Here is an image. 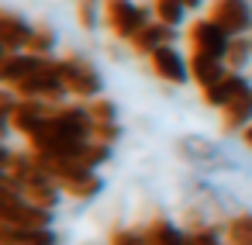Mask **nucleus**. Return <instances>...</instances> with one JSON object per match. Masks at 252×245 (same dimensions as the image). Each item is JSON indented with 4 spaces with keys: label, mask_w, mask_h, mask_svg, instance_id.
Returning <instances> with one entry per match:
<instances>
[{
    "label": "nucleus",
    "mask_w": 252,
    "mask_h": 245,
    "mask_svg": "<svg viewBox=\"0 0 252 245\" xmlns=\"http://www.w3.org/2000/svg\"><path fill=\"white\" fill-rule=\"evenodd\" d=\"M204 4H207V0H187V7H190V11H197V7H204Z\"/></svg>",
    "instance_id": "nucleus-27"
},
{
    "label": "nucleus",
    "mask_w": 252,
    "mask_h": 245,
    "mask_svg": "<svg viewBox=\"0 0 252 245\" xmlns=\"http://www.w3.org/2000/svg\"><path fill=\"white\" fill-rule=\"evenodd\" d=\"M242 142H245V149H249V152H252V124H249V128H245V131H242Z\"/></svg>",
    "instance_id": "nucleus-26"
},
{
    "label": "nucleus",
    "mask_w": 252,
    "mask_h": 245,
    "mask_svg": "<svg viewBox=\"0 0 252 245\" xmlns=\"http://www.w3.org/2000/svg\"><path fill=\"white\" fill-rule=\"evenodd\" d=\"M11 90H14L18 97H25V100H49V104H66V100H69V90H66V83H63V73H59V59H56V56H52L35 76L14 83Z\"/></svg>",
    "instance_id": "nucleus-5"
},
{
    "label": "nucleus",
    "mask_w": 252,
    "mask_h": 245,
    "mask_svg": "<svg viewBox=\"0 0 252 245\" xmlns=\"http://www.w3.org/2000/svg\"><path fill=\"white\" fill-rule=\"evenodd\" d=\"M32 35H35V25L28 18H21L18 11L0 14V42H4V52H28Z\"/></svg>",
    "instance_id": "nucleus-11"
},
{
    "label": "nucleus",
    "mask_w": 252,
    "mask_h": 245,
    "mask_svg": "<svg viewBox=\"0 0 252 245\" xmlns=\"http://www.w3.org/2000/svg\"><path fill=\"white\" fill-rule=\"evenodd\" d=\"M52 56H38V52H4V62H0V83L14 87L28 76H35Z\"/></svg>",
    "instance_id": "nucleus-10"
},
{
    "label": "nucleus",
    "mask_w": 252,
    "mask_h": 245,
    "mask_svg": "<svg viewBox=\"0 0 252 245\" xmlns=\"http://www.w3.org/2000/svg\"><path fill=\"white\" fill-rule=\"evenodd\" d=\"M200 93H204V104H207V107H214V111H224L228 104H235V100L249 97V93H252V83H249V76H245V73H235V69H228V73H224L218 83L204 87Z\"/></svg>",
    "instance_id": "nucleus-9"
},
{
    "label": "nucleus",
    "mask_w": 252,
    "mask_h": 245,
    "mask_svg": "<svg viewBox=\"0 0 252 245\" xmlns=\"http://www.w3.org/2000/svg\"><path fill=\"white\" fill-rule=\"evenodd\" d=\"M224 245H252V211H238L224 221Z\"/></svg>",
    "instance_id": "nucleus-18"
},
{
    "label": "nucleus",
    "mask_w": 252,
    "mask_h": 245,
    "mask_svg": "<svg viewBox=\"0 0 252 245\" xmlns=\"http://www.w3.org/2000/svg\"><path fill=\"white\" fill-rule=\"evenodd\" d=\"M104 176L94 169V173H80V176H73V180H66L63 183V190H66V197H73V200H80V204H90V200H97L100 193H104Z\"/></svg>",
    "instance_id": "nucleus-16"
},
{
    "label": "nucleus",
    "mask_w": 252,
    "mask_h": 245,
    "mask_svg": "<svg viewBox=\"0 0 252 245\" xmlns=\"http://www.w3.org/2000/svg\"><path fill=\"white\" fill-rule=\"evenodd\" d=\"M149 69H152L162 83H169V87H187V83H193V80H190V56H183L176 45L156 49V52L149 56Z\"/></svg>",
    "instance_id": "nucleus-7"
},
{
    "label": "nucleus",
    "mask_w": 252,
    "mask_h": 245,
    "mask_svg": "<svg viewBox=\"0 0 252 245\" xmlns=\"http://www.w3.org/2000/svg\"><path fill=\"white\" fill-rule=\"evenodd\" d=\"M0 245H59L56 228H14L0 224Z\"/></svg>",
    "instance_id": "nucleus-13"
},
{
    "label": "nucleus",
    "mask_w": 252,
    "mask_h": 245,
    "mask_svg": "<svg viewBox=\"0 0 252 245\" xmlns=\"http://www.w3.org/2000/svg\"><path fill=\"white\" fill-rule=\"evenodd\" d=\"M94 114L87 104H59L49 121L28 138V149L42 159H73L94 142Z\"/></svg>",
    "instance_id": "nucleus-1"
},
{
    "label": "nucleus",
    "mask_w": 252,
    "mask_h": 245,
    "mask_svg": "<svg viewBox=\"0 0 252 245\" xmlns=\"http://www.w3.org/2000/svg\"><path fill=\"white\" fill-rule=\"evenodd\" d=\"M107 245H145V228H114Z\"/></svg>",
    "instance_id": "nucleus-24"
},
{
    "label": "nucleus",
    "mask_w": 252,
    "mask_h": 245,
    "mask_svg": "<svg viewBox=\"0 0 252 245\" xmlns=\"http://www.w3.org/2000/svg\"><path fill=\"white\" fill-rule=\"evenodd\" d=\"M224 73H228V62H224V59L190 52V80H193L200 90H204V87H211V83H218Z\"/></svg>",
    "instance_id": "nucleus-15"
},
{
    "label": "nucleus",
    "mask_w": 252,
    "mask_h": 245,
    "mask_svg": "<svg viewBox=\"0 0 252 245\" xmlns=\"http://www.w3.org/2000/svg\"><path fill=\"white\" fill-rule=\"evenodd\" d=\"M94 142H107V145H118V142H121V121H111V124H97V128H94Z\"/></svg>",
    "instance_id": "nucleus-25"
},
{
    "label": "nucleus",
    "mask_w": 252,
    "mask_h": 245,
    "mask_svg": "<svg viewBox=\"0 0 252 245\" xmlns=\"http://www.w3.org/2000/svg\"><path fill=\"white\" fill-rule=\"evenodd\" d=\"M59 73H63V83H66L69 97H76V100H83V104L104 97V76H100V69H97L87 56H80V52L63 56V59H59Z\"/></svg>",
    "instance_id": "nucleus-4"
},
{
    "label": "nucleus",
    "mask_w": 252,
    "mask_h": 245,
    "mask_svg": "<svg viewBox=\"0 0 252 245\" xmlns=\"http://www.w3.org/2000/svg\"><path fill=\"white\" fill-rule=\"evenodd\" d=\"M152 14H156V21H166V25L180 28L187 21L190 7H187V0H152Z\"/></svg>",
    "instance_id": "nucleus-19"
},
{
    "label": "nucleus",
    "mask_w": 252,
    "mask_h": 245,
    "mask_svg": "<svg viewBox=\"0 0 252 245\" xmlns=\"http://www.w3.org/2000/svg\"><path fill=\"white\" fill-rule=\"evenodd\" d=\"M145 245H187V231L166 214H156L145 224Z\"/></svg>",
    "instance_id": "nucleus-14"
},
{
    "label": "nucleus",
    "mask_w": 252,
    "mask_h": 245,
    "mask_svg": "<svg viewBox=\"0 0 252 245\" xmlns=\"http://www.w3.org/2000/svg\"><path fill=\"white\" fill-rule=\"evenodd\" d=\"M87 107H90V114H94V121H97V124H111V121H118V104H114L111 97L87 100Z\"/></svg>",
    "instance_id": "nucleus-23"
},
{
    "label": "nucleus",
    "mask_w": 252,
    "mask_h": 245,
    "mask_svg": "<svg viewBox=\"0 0 252 245\" xmlns=\"http://www.w3.org/2000/svg\"><path fill=\"white\" fill-rule=\"evenodd\" d=\"M149 21H156L152 4H138V0H104V28L118 42H131Z\"/></svg>",
    "instance_id": "nucleus-3"
},
{
    "label": "nucleus",
    "mask_w": 252,
    "mask_h": 245,
    "mask_svg": "<svg viewBox=\"0 0 252 245\" xmlns=\"http://www.w3.org/2000/svg\"><path fill=\"white\" fill-rule=\"evenodd\" d=\"M76 18H80V28L83 31H97L104 25V0H80Z\"/></svg>",
    "instance_id": "nucleus-22"
},
{
    "label": "nucleus",
    "mask_w": 252,
    "mask_h": 245,
    "mask_svg": "<svg viewBox=\"0 0 252 245\" xmlns=\"http://www.w3.org/2000/svg\"><path fill=\"white\" fill-rule=\"evenodd\" d=\"M218 114H221V131H228V135H242V131L252 124V93L242 97V100H235V104H228V107L218 111Z\"/></svg>",
    "instance_id": "nucleus-17"
},
{
    "label": "nucleus",
    "mask_w": 252,
    "mask_h": 245,
    "mask_svg": "<svg viewBox=\"0 0 252 245\" xmlns=\"http://www.w3.org/2000/svg\"><path fill=\"white\" fill-rule=\"evenodd\" d=\"M228 69H235V73H245V66L252 62V35H238V38H231V49H228Z\"/></svg>",
    "instance_id": "nucleus-20"
},
{
    "label": "nucleus",
    "mask_w": 252,
    "mask_h": 245,
    "mask_svg": "<svg viewBox=\"0 0 252 245\" xmlns=\"http://www.w3.org/2000/svg\"><path fill=\"white\" fill-rule=\"evenodd\" d=\"M56 45H59V31H56L52 25H35V35H32L28 52H38V56H56Z\"/></svg>",
    "instance_id": "nucleus-21"
},
{
    "label": "nucleus",
    "mask_w": 252,
    "mask_h": 245,
    "mask_svg": "<svg viewBox=\"0 0 252 245\" xmlns=\"http://www.w3.org/2000/svg\"><path fill=\"white\" fill-rule=\"evenodd\" d=\"M162 45H176V28L173 25H166V21H149L131 42H128V49L135 52V56H152L156 49H162Z\"/></svg>",
    "instance_id": "nucleus-12"
},
{
    "label": "nucleus",
    "mask_w": 252,
    "mask_h": 245,
    "mask_svg": "<svg viewBox=\"0 0 252 245\" xmlns=\"http://www.w3.org/2000/svg\"><path fill=\"white\" fill-rule=\"evenodd\" d=\"M176 152H180V159L187 166H193L200 173H242L245 169L231 152H224L207 135H183V138H176Z\"/></svg>",
    "instance_id": "nucleus-2"
},
{
    "label": "nucleus",
    "mask_w": 252,
    "mask_h": 245,
    "mask_svg": "<svg viewBox=\"0 0 252 245\" xmlns=\"http://www.w3.org/2000/svg\"><path fill=\"white\" fill-rule=\"evenodd\" d=\"M211 21H218L231 38L252 31V0H211Z\"/></svg>",
    "instance_id": "nucleus-8"
},
{
    "label": "nucleus",
    "mask_w": 252,
    "mask_h": 245,
    "mask_svg": "<svg viewBox=\"0 0 252 245\" xmlns=\"http://www.w3.org/2000/svg\"><path fill=\"white\" fill-rule=\"evenodd\" d=\"M187 45H190V52L214 56V59H228L231 35H228L218 21H211V18H197V21L187 28Z\"/></svg>",
    "instance_id": "nucleus-6"
}]
</instances>
